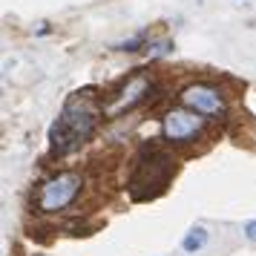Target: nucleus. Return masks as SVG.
Listing matches in <instances>:
<instances>
[{"instance_id":"6e6552de","label":"nucleus","mask_w":256,"mask_h":256,"mask_svg":"<svg viewBox=\"0 0 256 256\" xmlns=\"http://www.w3.org/2000/svg\"><path fill=\"white\" fill-rule=\"evenodd\" d=\"M144 40H147V35H144V32H141V35L130 38L127 44H121V49H124V52H136V46H141V44H144Z\"/></svg>"},{"instance_id":"423d86ee","label":"nucleus","mask_w":256,"mask_h":256,"mask_svg":"<svg viewBox=\"0 0 256 256\" xmlns=\"http://www.w3.org/2000/svg\"><path fill=\"white\" fill-rule=\"evenodd\" d=\"M208 244V230L204 228H193V230H187V236L182 239V248H184L187 254H196Z\"/></svg>"},{"instance_id":"20e7f679","label":"nucleus","mask_w":256,"mask_h":256,"mask_svg":"<svg viewBox=\"0 0 256 256\" xmlns=\"http://www.w3.org/2000/svg\"><path fill=\"white\" fill-rule=\"evenodd\" d=\"M202 118L193 110H170L164 116V138L170 141H190L198 136Z\"/></svg>"},{"instance_id":"f03ea898","label":"nucleus","mask_w":256,"mask_h":256,"mask_svg":"<svg viewBox=\"0 0 256 256\" xmlns=\"http://www.w3.org/2000/svg\"><path fill=\"white\" fill-rule=\"evenodd\" d=\"M81 193V176L78 173H58L55 178H49L46 184L40 187V196H38V204L44 213H58V210L70 208L75 196Z\"/></svg>"},{"instance_id":"1a4fd4ad","label":"nucleus","mask_w":256,"mask_h":256,"mask_svg":"<svg viewBox=\"0 0 256 256\" xmlns=\"http://www.w3.org/2000/svg\"><path fill=\"white\" fill-rule=\"evenodd\" d=\"M244 236H248L250 242H256V219H254V222H248V224H244Z\"/></svg>"},{"instance_id":"39448f33","label":"nucleus","mask_w":256,"mask_h":256,"mask_svg":"<svg viewBox=\"0 0 256 256\" xmlns=\"http://www.w3.org/2000/svg\"><path fill=\"white\" fill-rule=\"evenodd\" d=\"M147 92H150V78H147V75H132L127 81V86L118 92V98L106 106V116H118V112H124V110H132L138 101H144Z\"/></svg>"},{"instance_id":"f257e3e1","label":"nucleus","mask_w":256,"mask_h":256,"mask_svg":"<svg viewBox=\"0 0 256 256\" xmlns=\"http://www.w3.org/2000/svg\"><path fill=\"white\" fill-rule=\"evenodd\" d=\"M95 124H98V110L95 104L86 98V95H72L60 118L49 127V144H52V152L58 156H66L75 147H81L84 141L92 136Z\"/></svg>"},{"instance_id":"7ed1b4c3","label":"nucleus","mask_w":256,"mask_h":256,"mask_svg":"<svg viewBox=\"0 0 256 256\" xmlns=\"http://www.w3.org/2000/svg\"><path fill=\"white\" fill-rule=\"evenodd\" d=\"M182 104L187 110H193L198 116H213V118H224V101H222L219 90H213L208 84H193L182 92Z\"/></svg>"},{"instance_id":"0eeeda50","label":"nucleus","mask_w":256,"mask_h":256,"mask_svg":"<svg viewBox=\"0 0 256 256\" xmlns=\"http://www.w3.org/2000/svg\"><path fill=\"white\" fill-rule=\"evenodd\" d=\"M170 49H173V44H170V40H158V44L147 46V55H150V58H162V55H167Z\"/></svg>"}]
</instances>
